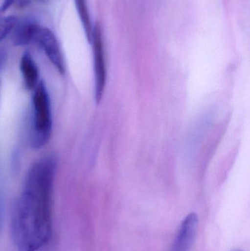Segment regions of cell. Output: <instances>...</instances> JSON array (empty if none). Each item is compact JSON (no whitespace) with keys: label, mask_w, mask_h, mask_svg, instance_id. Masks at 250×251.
<instances>
[{"label":"cell","mask_w":250,"mask_h":251,"mask_svg":"<svg viewBox=\"0 0 250 251\" xmlns=\"http://www.w3.org/2000/svg\"><path fill=\"white\" fill-rule=\"evenodd\" d=\"M33 1H36V2L44 3L46 2L48 0H33Z\"/></svg>","instance_id":"obj_12"},{"label":"cell","mask_w":250,"mask_h":251,"mask_svg":"<svg viewBox=\"0 0 250 251\" xmlns=\"http://www.w3.org/2000/svg\"><path fill=\"white\" fill-rule=\"evenodd\" d=\"M198 218L191 213L181 224L170 251H190L198 230Z\"/></svg>","instance_id":"obj_5"},{"label":"cell","mask_w":250,"mask_h":251,"mask_svg":"<svg viewBox=\"0 0 250 251\" xmlns=\"http://www.w3.org/2000/svg\"><path fill=\"white\" fill-rule=\"evenodd\" d=\"M17 1L18 0H3L2 4L0 5V13H4Z\"/></svg>","instance_id":"obj_10"},{"label":"cell","mask_w":250,"mask_h":251,"mask_svg":"<svg viewBox=\"0 0 250 251\" xmlns=\"http://www.w3.org/2000/svg\"><path fill=\"white\" fill-rule=\"evenodd\" d=\"M19 20L16 16H10L0 18V43L12 33Z\"/></svg>","instance_id":"obj_9"},{"label":"cell","mask_w":250,"mask_h":251,"mask_svg":"<svg viewBox=\"0 0 250 251\" xmlns=\"http://www.w3.org/2000/svg\"><path fill=\"white\" fill-rule=\"evenodd\" d=\"M91 44H92V49H93L95 101L98 104L102 99L104 88H105L107 72H106L102 32H101V26L98 22L93 26Z\"/></svg>","instance_id":"obj_3"},{"label":"cell","mask_w":250,"mask_h":251,"mask_svg":"<svg viewBox=\"0 0 250 251\" xmlns=\"http://www.w3.org/2000/svg\"><path fill=\"white\" fill-rule=\"evenodd\" d=\"M32 97V119L29 144L38 149L45 146L52 133V118L49 96L45 84L39 82Z\"/></svg>","instance_id":"obj_2"},{"label":"cell","mask_w":250,"mask_h":251,"mask_svg":"<svg viewBox=\"0 0 250 251\" xmlns=\"http://www.w3.org/2000/svg\"><path fill=\"white\" fill-rule=\"evenodd\" d=\"M56 168L57 159L49 155L27 173L10 220V236L19 251H38L51 239Z\"/></svg>","instance_id":"obj_1"},{"label":"cell","mask_w":250,"mask_h":251,"mask_svg":"<svg viewBox=\"0 0 250 251\" xmlns=\"http://www.w3.org/2000/svg\"></svg>","instance_id":"obj_13"},{"label":"cell","mask_w":250,"mask_h":251,"mask_svg":"<svg viewBox=\"0 0 250 251\" xmlns=\"http://www.w3.org/2000/svg\"><path fill=\"white\" fill-rule=\"evenodd\" d=\"M20 69L25 88L34 90L38 85L39 71L35 60L29 53H24L21 59Z\"/></svg>","instance_id":"obj_7"},{"label":"cell","mask_w":250,"mask_h":251,"mask_svg":"<svg viewBox=\"0 0 250 251\" xmlns=\"http://www.w3.org/2000/svg\"><path fill=\"white\" fill-rule=\"evenodd\" d=\"M33 43L41 47L57 72L61 75H64L66 72L64 57L58 40L51 30L40 25Z\"/></svg>","instance_id":"obj_4"},{"label":"cell","mask_w":250,"mask_h":251,"mask_svg":"<svg viewBox=\"0 0 250 251\" xmlns=\"http://www.w3.org/2000/svg\"><path fill=\"white\" fill-rule=\"evenodd\" d=\"M39 26V24L32 20L18 22L12 32V41L13 44L18 47H22L33 43Z\"/></svg>","instance_id":"obj_6"},{"label":"cell","mask_w":250,"mask_h":251,"mask_svg":"<svg viewBox=\"0 0 250 251\" xmlns=\"http://www.w3.org/2000/svg\"><path fill=\"white\" fill-rule=\"evenodd\" d=\"M74 1L76 10H77L79 19H80L84 31H85V36H86L88 42L91 44L93 26L91 22V15H90L87 0H74Z\"/></svg>","instance_id":"obj_8"},{"label":"cell","mask_w":250,"mask_h":251,"mask_svg":"<svg viewBox=\"0 0 250 251\" xmlns=\"http://www.w3.org/2000/svg\"><path fill=\"white\" fill-rule=\"evenodd\" d=\"M7 59V53L4 49H0V69L4 66Z\"/></svg>","instance_id":"obj_11"}]
</instances>
